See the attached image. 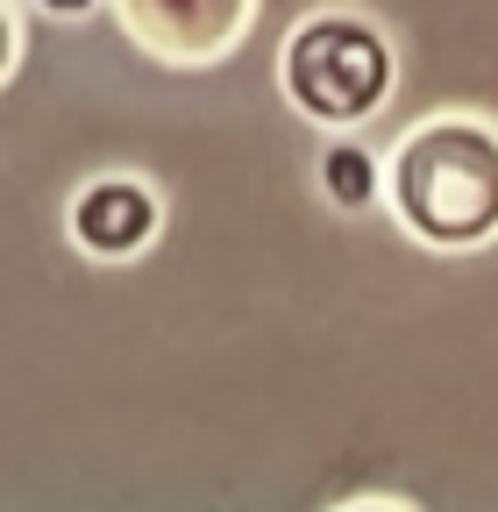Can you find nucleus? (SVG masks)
Returning a JSON list of instances; mask_svg holds the SVG:
<instances>
[{
	"label": "nucleus",
	"mask_w": 498,
	"mask_h": 512,
	"mask_svg": "<svg viewBox=\"0 0 498 512\" xmlns=\"http://www.w3.org/2000/svg\"><path fill=\"white\" fill-rule=\"evenodd\" d=\"M314 185L335 214H370V207H385V157L363 136H328L314 157Z\"/></svg>",
	"instance_id": "39448f33"
},
{
	"label": "nucleus",
	"mask_w": 498,
	"mask_h": 512,
	"mask_svg": "<svg viewBox=\"0 0 498 512\" xmlns=\"http://www.w3.org/2000/svg\"><path fill=\"white\" fill-rule=\"evenodd\" d=\"M385 214L434 256L498 242V114L434 107L385 150Z\"/></svg>",
	"instance_id": "f257e3e1"
},
{
	"label": "nucleus",
	"mask_w": 498,
	"mask_h": 512,
	"mask_svg": "<svg viewBox=\"0 0 498 512\" xmlns=\"http://www.w3.org/2000/svg\"><path fill=\"white\" fill-rule=\"evenodd\" d=\"M65 242L86 264H136L164 242V192L143 171H93L65 192Z\"/></svg>",
	"instance_id": "20e7f679"
},
{
	"label": "nucleus",
	"mask_w": 498,
	"mask_h": 512,
	"mask_svg": "<svg viewBox=\"0 0 498 512\" xmlns=\"http://www.w3.org/2000/svg\"><path fill=\"white\" fill-rule=\"evenodd\" d=\"M278 93L321 136H356L399 93V36L370 8H306L278 43Z\"/></svg>",
	"instance_id": "f03ea898"
},
{
	"label": "nucleus",
	"mask_w": 498,
	"mask_h": 512,
	"mask_svg": "<svg viewBox=\"0 0 498 512\" xmlns=\"http://www.w3.org/2000/svg\"><path fill=\"white\" fill-rule=\"evenodd\" d=\"M100 15L164 72H214L257 29V0H121Z\"/></svg>",
	"instance_id": "7ed1b4c3"
},
{
	"label": "nucleus",
	"mask_w": 498,
	"mask_h": 512,
	"mask_svg": "<svg viewBox=\"0 0 498 512\" xmlns=\"http://www.w3.org/2000/svg\"><path fill=\"white\" fill-rule=\"evenodd\" d=\"M328 512H420V505L413 498H392V491H356V498H342Z\"/></svg>",
	"instance_id": "0eeeda50"
},
{
	"label": "nucleus",
	"mask_w": 498,
	"mask_h": 512,
	"mask_svg": "<svg viewBox=\"0 0 498 512\" xmlns=\"http://www.w3.org/2000/svg\"><path fill=\"white\" fill-rule=\"evenodd\" d=\"M22 57H29V8L0 0V93H8V79L22 72Z\"/></svg>",
	"instance_id": "423d86ee"
}]
</instances>
